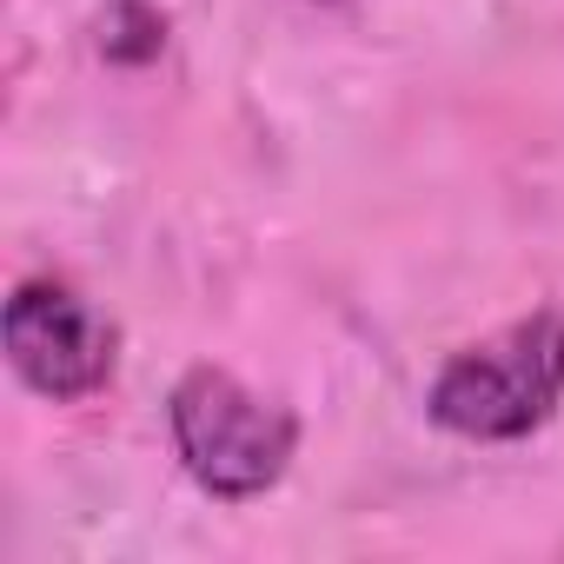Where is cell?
Returning a JSON list of instances; mask_svg holds the SVG:
<instances>
[{
    "label": "cell",
    "mask_w": 564,
    "mask_h": 564,
    "mask_svg": "<svg viewBox=\"0 0 564 564\" xmlns=\"http://www.w3.org/2000/svg\"><path fill=\"white\" fill-rule=\"evenodd\" d=\"M0 339H8V366L21 372V386L54 405L94 399L100 386H113L120 366L113 319L67 279H21L8 319H0Z\"/></svg>",
    "instance_id": "obj_3"
},
{
    "label": "cell",
    "mask_w": 564,
    "mask_h": 564,
    "mask_svg": "<svg viewBox=\"0 0 564 564\" xmlns=\"http://www.w3.org/2000/svg\"><path fill=\"white\" fill-rule=\"evenodd\" d=\"M564 405V313L538 306L511 319L505 333L452 352L425 392V412L452 438L511 445L551 425Z\"/></svg>",
    "instance_id": "obj_1"
},
{
    "label": "cell",
    "mask_w": 564,
    "mask_h": 564,
    "mask_svg": "<svg viewBox=\"0 0 564 564\" xmlns=\"http://www.w3.org/2000/svg\"><path fill=\"white\" fill-rule=\"evenodd\" d=\"M166 425L186 478L226 505L272 491L300 452V412L252 392L226 366H193L166 399Z\"/></svg>",
    "instance_id": "obj_2"
}]
</instances>
